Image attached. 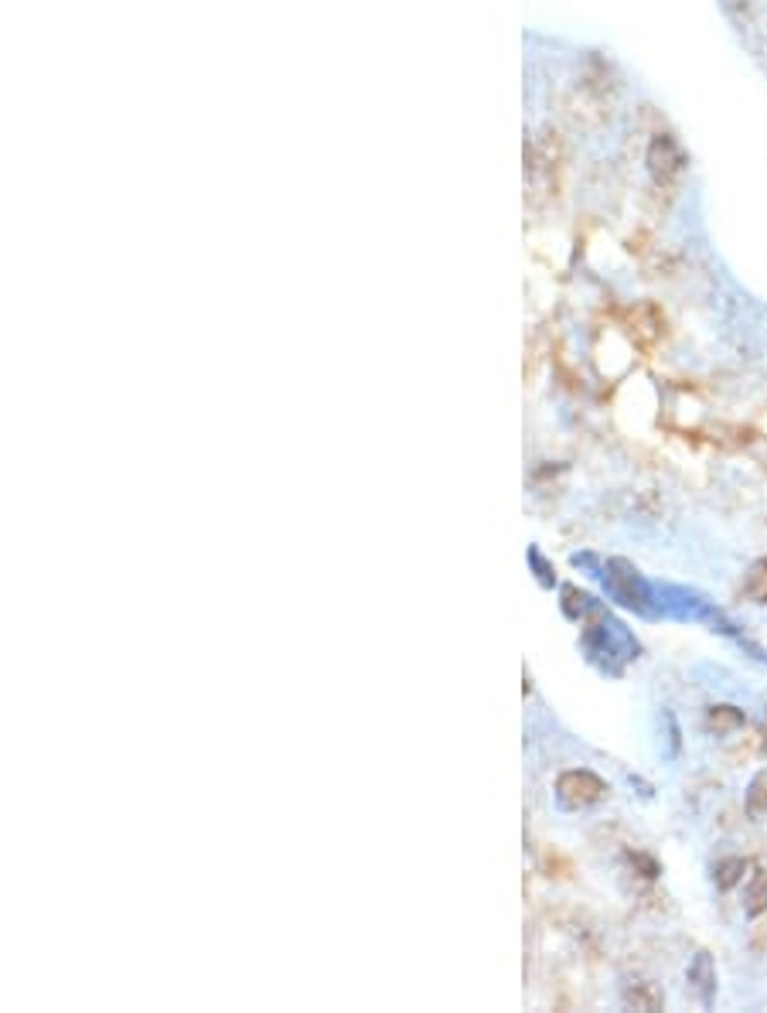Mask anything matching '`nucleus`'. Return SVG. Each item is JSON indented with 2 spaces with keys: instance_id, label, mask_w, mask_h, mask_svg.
<instances>
[{
  "instance_id": "obj_1",
  "label": "nucleus",
  "mask_w": 767,
  "mask_h": 1013,
  "mask_svg": "<svg viewBox=\"0 0 767 1013\" xmlns=\"http://www.w3.org/2000/svg\"><path fill=\"white\" fill-rule=\"evenodd\" d=\"M559 802L570 808H586L604 799V781L594 771H567L556 785Z\"/></svg>"
},
{
  "instance_id": "obj_2",
  "label": "nucleus",
  "mask_w": 767,
  "mask_h": 1013,
  "mask_svg": "<svg viewBox=\"0 0 767 1013\" xmlns=\"http://www.w3.org/2000/svg\"><path fill=\"white\" fill-rule=\"evenodd\" d=\"M648 168H652V174H655V182H661V185H669V182H676L679 174H682V168H685V158H682V150H679V144L672 140V137H655L652 140V147H648Z\"/></svg>"
},
{
  "instance_id": "obj_3",
  "label": "nucleus",
  "mask_w": 767,
  "mask_h": 1013,
  "mask_svg": "<svg viewBox=\"0 0 767 1013\" xmlns=\"http://www.w3.org/2000/svg\"><path fill=\"white\" fill-rule=\"evenodd\" d=\"M689 983H693V990L700 993V1000L709 1006L713 997H716V969H713V959L706 952H700L693 966H689Z\"/></svg>"
},
{
  "instance_id": "obj_4",
  "label": "nucleus",
  "mask_w": 767,
  "mask_h": 1013,
  "mask_svg": "<svg viewBox=\"0 0 767 1013\" xmlns=\"http://www.w3.org/2000/svg\"><path fill=\"white\" fill-rule=\"evenodd\" d=\"M744 874H747V860L744 856H727V860H720L716 864V888L720 891H733L740 880H744Z\"/></svg>"
},
{
  "instance_id": "obj_5",
  "label": "nucleus",
  "mask_w": 767,
  "mask_h": 1013,
  "mask_svg": "<svg viewBox=\"0 0 767 1013\" xmlns=\"http://www.w3.org/2000/svg\"><path fill=\"white\" fill-rule=\"evenodd\" d=\"M747 813L754 819H767V771H757L747 785Z\"/></svg>"
},
{
  "instance_id": "obj_6",
  "label": "nucleus",
  "mask_w": 767,
  "mask_h": 1013,
  "mask_svg": "<svg viewBox=\"0 0 767 1013\" xmlns=\"http://www.w3.org/2000/svg\"><path fill=\"white\" fill-rule=\"evenodd\" d=\"M744 594L757 604H767V556L757 564H751V570L744 577Z\"/></svg>"
},
{
  "instance_id": "obj_7",
  "label": "nucleus",
  "mask_w": 767,
  "mask_h": 1013,
  "mask_svg": "<svg viewBox=\"0 0 767 1013\" xmlns=\"http://www.w3.org/2000/svg\"><path fill=\"white\" fill-rule=\"evenodd\" d=\"M706 727L716 733H730L737 727H744V714H740L737 706H713L709 717H706Z\"/></svg>"
},
{
  "instance_id": "obj_8",
  "label": "nucleus",
  "mask_w": 767,
  "mask_h": 1013,
  "mask_svg": "<svg viewBox=\"0 0 767 1013\" xmlns=\"http://www.w3.org/2000/svg\"><path fill=\"white\" fill-rule=\"evenodd\" d=\"M744 911H747L751 918H757V915H764V911H767V874H754L751 888L744 894Z\"/></svg>"
},
{
  "instance_id": "obj_9",
  "label": "nucleus",
  "mask_w": 767,
  "mask_h": 1013,
  "mask_svg": "<svg viewBox=\"0 0 767 1013\" xmlns=\"http://www.w3.org/2000/svg\"><path fill=\"white\" fill-rule=\"evenodd\" d=\"M634 1010H661V993L655 990L652 983H638L634 990H628V997H624Z\"/></svg>"
},
{
  "instance_id": "obj_10",
  "label": "nucleus",
  "mask_w": 767,
  "mask_h": 1013,
  "mask_svg": "<svg viewBox=\"0 0 767 1013\" xmlns=\"http://www.w3.org/2000/svg\"><path fill=\"white\" fill-rule=\"evenodd\" d=\"M764 754H767V727H764Z\"/></svg>"
}]
</instances>
